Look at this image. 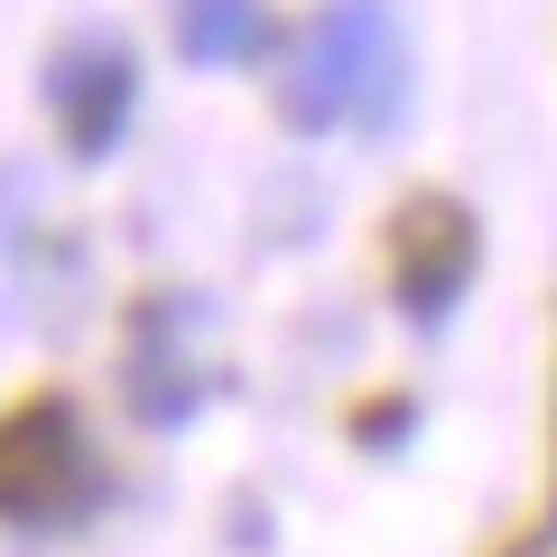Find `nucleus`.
<instances>
[{
	"label": "nucleus",
	"mask_w": 557,
	"mask_h": 557,
	"mask_svg": "<svg viewBox=\"0 0 557 557\" xmlns=\"http://www.w3.org/2000/svg\"><path fill=\"white\" fill-rule=\"evenodd\" d=\"M20 260H28V186L0 177V298H20Z\"/></svg>",
	"instance_id": "nucleus-9"
},
{
	"label": "nucleus",
	"mask_w": 557,
	"mask_h": 557,
	"mask_svg": "<svg viewBox=\"0 0 557 557\" xmlns=\"http://www.w3.org/2000/svg\"><path fill=\"white\" fill-rule=\"evenodd\" d=\"M177 57L186 65H260L278 57L270 0H177Z\"/></svg>",
	"instance_id": "nucleus-6"
},
{
	"label": "nucleus",
	"mask_w": 557,
	"mask_h": 557,
	"mask_svg": "<svg viewBox=\"0 0 557 557\" xmlns=\"http://www.w3.org/2000/svg\"><path fill=\"white\" fill-rule=\"evenodd\" d=\"M47 112H57V139L75 168H102L121 149L139 112V57L121 38H65L47 57Z\"/></svg>",
	"instance_id": "nucleus-5"
},
{
	"label": "nucleus",
	"mask_w": 557,
	"mask_h": 557,
	"mask_svg": "<svg viewBox=\"0 0 557 557\" xmlns=\"http://www.w3.org/2000/svg\"><path fill=\"white\" fill-rule=\"evenodd\" d=\"M102 493H112L102 456L65 391H28L20 409H0V520L10 530H65Z\"/></svg>",
	"instance_id": "nucleus-2"
},
{
	"label": "nucleus",
	"mask_w": 557,
	"mask_h": 557,
	"mask_svg": "<svg viewBox=\"0 0 557 557\" xmlns=\"http://www.w3.org/2000/svg\"><path fill=\"white\" fill-rule=\"evenodd\" d=\"M344 428H354V446L391 456V446L418 428V399H409V391H372V399H354V409H344Z\"/></svg>",
	"instance_id": "nucleus-7"
},
{
	"label": "nucleus",
	"mask_w": 557,
	"mask_h": 557,
	"mask_svg": "<svg viewBox=\"0 0 557 557\" xmlns=\"http://www.w3.org/2000/svg\"><path fill=\"white\" fill-rule=\"evenodd\" d=\"M381 251H391V307L409 325H446L465 307V288H474V270H483V223L456 186H409L391 205Z\"/></svg>",
	"instance_id": "nucleus-4"
},
{
	"label": "nucleus",
	"mask_w": 557,
	"mask_h": 557,
	"mask_svg": "<svg viewBox=\"0 0 557 557\" xmlns=\"http://www.w3.org/2000/svg\"><path fill=\"white\" fill-rule=\"evenodd\" d=\"M409 112V38L391 0H325L278 57V121L307 139L325 131H399Z\"/></svg>",
	"instance_id": "nucleus-1"
},
{
	"label": "nucleus",
	"mask_w": 557,
	"mask_h": 557,
	"mask_svg": "<svg viewBox=\"0 0 557 557\" xmlns=\"http://www.w3.org/2000/svg\"><path fill=\"white\" fill-rule=\"evenodd\" d=\"M548 548H557V381H548V493H539V511L520 520L493 557H548Z\"/></svg>",
	"instance_id": "nucleus-8"
},
{
	"label": "nucleus",
	"mask_w": 557,
	"mask_h": 557,
	"mask_svg": "<svg viewBox=\"0 0 557 557\" xmlns=\"http://www.w3.org/2000/svg\"><path fill=\"white\" fill-rule=\"evenodd\" d=\"M223 391V362L205 344V298L196 288H149L121 317V399L139 428H186Z\"/></svg>",
	"instance_id": "nucleus-3"
}]
</instances>
